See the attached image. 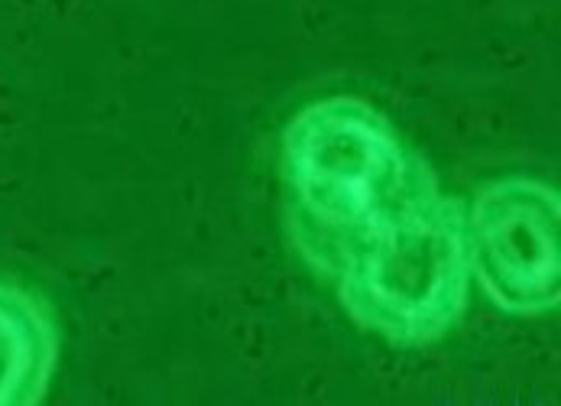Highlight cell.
I'll use <instances>...</instances> for the list:
<instances>
[{"label": "cell", "mask_w": 561, "mask_h": 406, "mask_svg": "<svg viewBox=\"0 0 561 406\" xmlns=\"http://www.w3.org/2000/svg\"><path fill=\"white\" fill-rule=\"evenodd\" d=\"M279 182L299 253L334 280L360 244L435 182V172L383 111L354 94H331L299 108L283 127Z\"/></svg>", "instance_id": "cell-1"}, {"label": "cell", "mask_w": 561, "mask_h": 406, "mask_svg": "<svg viewBox=\"0 0 561 406\" xmlns=\"http://www.w3.org/2000/svg\"><path fill=\"white\" fill-rule=\"evenodd\" d=\"M351 323L387 345L425 348L461 323L471 293L468 208L438 179L360 244L334 277Z\"/></svg>", "instance_id": "cell-2"}, {"label": "cell", "mask_w": 561, "mask_h": 406, "mask_svg": "<svg viewBox=\"0 0 561 406\" xmlns=\"http://www.w3.org/2000/svg\"><path fill=\"white\" fill-rule=\"evenodd\" d=\"M471 277L510 316H546L561 300V199L533 176L486 182L468 208Z\"/></svg>", "instance_id": "cell-3"}, {"label": "cell", "mask_w": 561, "mask_h": 406, "mask_svg": "<svg viewBox=\"0 0 561 406\" xmlns=\"http://www.w3.org/2000/svg\"><path fill=\"white\" fill-rule=\"evenodd\" d=\"M59 364L53 309L26 286L0 280V406L43 404Z\"/></svg>", "instance_id": "cell-4"}]
</instances>
